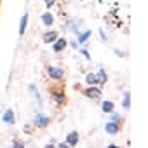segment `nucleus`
<instances>
[{"label":"nucleus","instance_id":"f257e3e1","mask_svg":"<svg viewBox=\"0 0 148 148\" xmlns=\"http://www.w3.org/2000/svg\"><path fill=\"white\" fill-rule=\"evenodd\" d=\"M49 98H51V101L58 106V108H63L64 105H66V91H64V86L61 84V82H56L54 86H51L49 87Z\"/></svg>","mask_w":148,"mask_h":148},{"label":"nucleus","instance_id":"f03ea898","mask_svg":"<svg viewBox=\"0 0 148 148\" xmlns=\"http://www.w3.org/2000/svg\"><path fill=\"white\" fill-rule=\"evenodd\" d=\"M45 75L54 80V82H61L64 79V70L61 66H54V64H47L45 66Z\"/></svg>","mask_w":148,"mask_h":148},{"label":"nucleus","instance_id":"7ed1b4c3","mask_svg":"<svg viewBox=\"0 0 148 148\" xmlns=\"http://www.w3.org/2000/svg\"><path fill=\"white\" fill-rule=\"evenodd\" d=\"M49 124H51V119H49V115H45L44 112H37V113L33 115L32 125H33L35 129H45Z\"/></svg>","mask_w":148,"mask_h":148},{"label":"nucleus","instance_id":"20e7f679","mask_svg":"<svg viewBox=\"0 0 148 148\" xmlns=\"http://www.w3.org/2000/svg\"><path fill=\"white\" fill-rule=\"evenodd\" d=\"M80 92H82V96H86L87 99H92V101H99L101 99V96H103V89L101 87H84V89H80Z\"/></svg>","mask_w":148,"mask_h":148},{"label":"nucleus","instance_id":"39448f33","mask_svg":"<svg viewBox=\"0 0 148 148\" xmlns=\"http://www.w3.org/2000/svg\"><path fill=\"white\" fill-rule=\"evenodd\" d=\"M82 21L80 19H77V18H70V19H66L64 23H63V32H66V33H79V25H80Z\"/></svg>","mask_w":148,"mask_h":148},{"label":"nucleus","instance_id":"423d86ee","mask_svg":"<svg viewBox=\"0 0 148 148\" xmlns=\"http://www.w3.org/2000/svg\"><path fill=\"white\" fill-rule=\"evenodd\" d=\"M79 141H80V134H79L77 131H70V132L66 134V138H64V143H66L70 148L77 146V145H79Z\"/></svg>","mask_w":148,"mask_h":148},{"label":"nucleus","instance_id":"0eeeda50","mask_svg":"<svg viewBox=\"0 0 148 148\" xmlns=\"http://www.w3.org/2000/svg\"><path fill=\"white\" fill-rule=\"evenodd\" d=\"M0 117H2V122L7 124V125H14V124H16V113H14V110H11V108L4 110Z\"/></svg>","mask_w":148,"mask_h":148},{"label":"nucleus","instance_id":"6e6552de","mask_svg":"<svg viewBox=\"0 0 148 148\" xmlns=\"http://www.w3.org/2000/svg\"><path fill=\"white\" fill-rule=\"evenodd\" d=\"M58 38H59V32H56V30H47V32L42 35V42L47 44V45H49V44L52 45Z\"/></svg>","mask_w":148,"mask_h":148},{"label":"nucleus","instance_id":"1a4fd4ad","mask_svg":"<svg viewBox=\"0 0 148 148\" xmlns=\"http://www.w3.org/2000/svg\"><path fill=\"white\" fill-rule=\"evenodd\" d=\"M120 131H122V125H119V124H115V122H112V120L105 122V132H106V134H110V136H117Z\"/></svg>","mask_w":148,"mask_h":148},{"label":"nucleus","instance_id":"9d476101","mask_svg":"<svg viewBox=\"0 0 148 148\" xmlns=\"http://www.w3.org/2000/svg\"><path fill=\"white\" fill-rule=\"evenodd\" d=\"M96 82H98V87H101V89L106 86V82H108V73L105 71V68H99L96 71Z\"/></svg>","mask_w":148,"mask_h":148},{"label":"nucleus","instance_id":"9b49d317","mask_svg":"<svg viewBox=\"0 0 148 148\" xmlns=\"http://www.w3.org/2000/svg\"><path fill=\"white\" fill-rule=\"evenodd\" d=\"M66 47H68V38H64V37H59V38H58V40L52 44V51H54L56 54L63 52Z\"/></svg>","mask_w":148,"mask_h":148},{"label":"nucleus","instance_id":"f8f14e48","mask_svg":"<svg viewBox=\"0 0 148 148\" xmlns=\"http://www.w3.org/2000/svg\"><path fill=\"white\" fill-rule=\"evenodd\" d=\"M91 30H84V32H79L77 33V42H79V45L82 47V45H86L89 40H91Z\"/></svg>","mask_w":148,"mask_h":148},{"label":"nucleus","instance_id":"ddd939ff","mask_svg":"<svg viewBox=\"0 0 148 148\" xmlns=\"http://www.w3.org/2000/svg\"><path fill=\"white\" fill-rule=\"evenodd\" d=\"M28 19H30V14H28V12H25V14L21 16V21H19V30H18L19 37H25L26 28H28Z\"/></svg>","mask_w":148,"mask_h":148},{"label":"nucleus","instance_id":"4468645a","mask_svg":"<svg viewBox=\"0 0 148 148\" xmlns=\"http://www.w3.org/2000/svg\"><path fill=\"white\" fill-rule=\"evenodd\" d=\"M28 92L32 94V98L37 101V105L38 106H42V96H40V92H38V89H37V86L35 84H30L28 86Z\"/></svg>","mask_w":148,"mask_h":148},{"label":"nucleus","instance_id":"2eb2a0df","mask_svg":"<svg viewBox=\"0 0 148 148\" xmlns=\"http://www.w3.org/2000/svg\"><path fill=\"white\" fill-rule=\"evenodd\" d=\"M40 21H42V25L44 26H52L54 25V16H52V12L51 11H47V12H44L42 16H40Z\"/></svg>","mask_w":148,"mask_h":148},{"label":"nucleus","instance_id":"dca6fc26","mask_svg":"<svg viewBox=\"0 0 148 148\" xmlns=\"http://www.w3.org/2000/svg\"><path fill=\"white\" fill-rule=\"evenodd\" d=\"M84 82H86V87H94V86L98 87V82H96V73H92V71L86 73Z\"/></svg>","mask_w":148,"mask_h":148},{"label":"nucleus","instance_id":"f3484780","mask_svg":"<svg viewBox=\"0 0 148 148\" xmlns=\"http://www.w3.org/2000/svg\"><path fill=\"white\" fill-rule=\"evenodd\" d=\"M101 110L105 112V113H112V112H115V103L113 101H110V99H105L103 103H101Z\"/></svg>","mask_w":148,"mask_h":148},{"label":"nucleus","instance_id":"a211bd4d","mask_svg":"<svg viewBox=\"0 0 148 148\" xmlns=\"http://www.w3.org/2000/svg\"><path fill=\"white\" fill-rule=\"evenodd\" d=\"M122 108H124L125 112L131 110V92H129V91H125L124 96H122Z\"/></svg>","mask_w":148,"mask_h":148},{"label":"nucleus","instance_id":"6ab92c4d","mask_svg":"<svg viewBox=\"0 0 148 148\" xmlns=\"http://www.w3.org/2000/svg\"><path fill=\"white\" fill-rule=\"evenodd\" d=\"M110 120H112V122H115V124H119V125H122V124H124V117H122L119 112H112V113H110Z\"/></svg>","mask_w":148,"mask_h":148},{"label":"nucleus","instance_id":"aec40b11","mask_svg":"<svg viewBox=\"0 0 148 148\" xmlns=\"http://www.w3.org/2000/svg\"><path fill=\"white\" fill-rule=\"evenodd\" d=\"M25 141L19 139V138H12V148H25Z\"/></svg>","mask_w":148,"mask_h":148},{"label":"nucleus","instance_id":"412c9836","mask_svg":"<svg viewBox=\"0 0 148 148\" xmlns=\"http://www.w3.org/2000/svg\"><path fill=\"white\" fill-rule=\"evenodd\" d=\"M79 52L82 54V58H84L86 61H91V52H89L86 47H79Z\"/></svg>","mask_w":148,"mask_h":148},{"label":"nucleus","instance_id":"4be33fe9","mask_svg":"<svg viewBox=\"0 0 148 148\" xmlns=\"http://www.w3.org/2000/svg\"><path fill=\"white\" fill-rule=\"evenodd\" d=\"M98 35H99L101 42H108V35L105 33V30H103V28H99V30H98Z\"/></svg>","mask_w":148,"mask_h":148},{"label":"nucleus","instance_id":"5701e85b","mask_svg":"<svg viewBox=\"0 0 148 148\" xmlns=\"http://www.w3.org/2000/svg\"><path fill=\"white\" fill-rule=\"evenodd\" d=\"M54 4H56V0H44V5L47 7V11H51L54 7Z\"/></svg>","mask_w":148,"mask_h":148},{"label":"nucleus","instance_id":"b1692460","mask_svg":"<svg viewBox=\"0 0 148 148\" xmlns=\"http://www.w3.org/2000/svg\"><path fill=\"white\" fill-rule=\"evenodd\" d=\"M68 45H70V47H71V49H77V51H79V47H80V45H79V42H77V40H68Z\"/></svg>","mask_w":148,"mask_h":148},{"label":"nucleus","instance_id":"393cba45","mask_svg":"<svg viewBox=\"0 0 148 148\" xmlns=\"http://www.w3.org/2000/svg\"><path fill=\"white\" fill-rule=\"evenodd\" d=\"M56 148H70V146L63 141V143H56Z\"/></svg>","mask_w":148,"mask_h":148},{"label":"nucleus","instance_id":"a878e982","mask_svg":"<svg viewBox=\"0 0 148 148\" xmlns=\"http://www.w3.org/2000/svg\"><path fill=\"white\" fill-rule=\"evenodd\" d=\"M115 54H117L119 58H125V54H124V51H119V49H115Z\"/></svg>","mask_w":148,"mask_h":148},{"label":"nucleus","instance_id":"bb28decb","mask_svg":"<svg viewBox=\"0 0 148 148\" xmlns=\"http://www.w3.org/2000/svg\"><path fill=\"white\" fill-rule=\"evenodd\" d=\"M106 148H120V146H119V145H113V143H112V145H108Z\"/></svg>","mask_w":148,"mask_h":148},{"label":"nucleus","instance_id":"cd10ccee","mask_svg":"<svg viewBox=\"0 0 148 148\" xmlns=\"http://www.w3.org/2000/svg\"><path fill=\"white\" fill-rule=\"evenodd\" d=\"M44 148H56V145H51V143H47V145H45Z\"/></svg>","mask_w":148,"mask_h":148},{"label":"nucleus","instance_id":"c85d7f7f","mask_svg":"<svg viewBox=\"0 0 148 148\" xmlns=\"http://www.w3.org/2000/svg\"><path fill=\"white\" fill-rule=\"evenodd\" d=\"M0 115H2V110H0Z\"/></svg>","mask_w":148,"mask_h":148}]
</instances>
